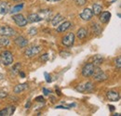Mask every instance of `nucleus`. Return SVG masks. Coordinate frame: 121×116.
Returning a JSON list of instances; mask_svg holds the SVG:
<instances>
[{
	"instance_id": "nucleus-1",
	"label": "nucleus",
	"mask_w": 121,
	"mask_h": 116,
	"mask_svg": "<svg viewBox=\"0 0 121 116\" xmlns=\"http://www.w3.org/2000/svg\"><path fill=\"white\" fill-rule=\"evenodd\" d=\"M0 61L5 66L11 65L12 62H13V55H12V53L10 51H9V50L2 51L1 54H0Z\"/></svg>"
},
{
	"instance_id": "nucleus-2",
	"label": "nucleus",
	"mask_w": 121,
	"mask_h": 116,
	"mask_svg": "<svg viewBox=\"0 0 121 116\" xmlns=\"http://www.w3.org/2000/svg\"><path fill=\"white\" fill-rule=\"evenodd\" d=\"M95 69H96V66L93 63L89 62V63H87L83 67V69H82V75L84 77H91V76H92Z\"/></svg>"
},
{
	"instance_id": "nucleus-3",
	"label": "nucleus",
	"mask_w": 121,
	"mask_h": 116,
	"mask_svg": "<svg viewBox=\"0 0 121 116\" xmlns=\"http://www.w3.org/2000/svg\"><path fill=\"white\" fill-rule=\"evenodd\" d=\"M12 20L19 27H24L27 25V19L22 14H15L12 16Z\"/></svg>"
},
{
	"instance_id": "nucleus-4",
	"label": "nucleus",
	"mask_w": 121,
	"mask_h": 116,
	"mask_svg": "<svg viewBox=\"0 0 121 116\" xmlns=\"http://www.w3.org/2000/svg\"><path fill=\"white\" fill-rule=\"evenodd\" d=\"M92 76H93L94 80H96V81H98V82L105 81L106 79L108 78L107 74H106L104 71H102L101 69H99V68H97V67H96V69H95L93 74H92Z\"/></svg>"
},
{
	"instance_id": "nucleus-5",
	"label": "nucleus",
	"mask_w": 121,
	"mask_h": 116,
	"mask_svg": "<svg viewBox=\"0 0 121 116\" xmlns=\"http://www.w3.org/2000/svg\"><path fill=\"white\" fill-rule=\"evenodd\" d=\"M93 89H94V85L91 82L80 84L76 87V90L78 92H91Z\"/></svg>"
},
{
	"instance_id": "nucleus-6",
	"label": "nucleus",
	"mask_w": 121,
	"mask_h": 116,
	"mask_svg": "<svg viewBox=\"0 0 121 116\" xmlns=\"http://www.w3.org/2000/svg\"><path fill=\"white\" fill-rule=\"evenodd\" d=\"M40 51H41V47H40V46H33L28 47V48L25 50L24 54H25V56H26L27 58H32V57L37 55Z\"/></svg>"
},
{
	"instance_id": "nucleus-7",
	"label": "nucleus",
	"mask_w": 121,
	"mask_h": 116,
	"mask_svg": "<svg viewBox=\"0 0 121 116\" xmlns=\"http://www.w3.org/2000/svg\"><path fill=\"white\" fill-rule=\"evenodd\" d=\"M15 30L9 26H2L0 27V35L1 36H13L15 34Z\"/></svg>"
},
{
	"instance_id": "nucleus-8",
	"label": "nucleus",
	"mask_w": 121,
	"mask_h": 116,
	"mask_svg": "<svg viewBox=\"0 0 121 116\" xmlns=\"http://www.w3.org/2000/svg\"><path fill=\"white\" fill-rule=\"evenodd\" d=\"M75 43V34L73 33H69L66 36H64L62 38V44L66 46V47H70L72 46Z\"/></svg>"
},
{
	"instance_id": "nucleus-9",
	"label": "nucleus",
	"mask_w": 121,
	"mask_h": 116,
	"mask_svg": "<svg viewBox=\"0 0 121 116\" xmlns=\"http://www.w3.org/2000/svg\"><path fill=\"white\" fill-rule=\"evenodd\" d=\"M92 17H93L92 10H91V8H84L83 11L80 13V18H81L83 21H91V19H92Z\"/></svg>"
},
{
	"instance_id": "nucleus-10",
	"label": "nucleus",
	"mask_w": 121,
	"mask_h": 116,
	"mask_svg": "<svg viewBox=\"0 0 121 116\" xmlns=\"http://www.w3.org/2000/svg\"><path fill=\"white\" fill-rule=\"evenodd\" d=\"M106 98L108 100L110 101H118L120 99V96H119V93L117 92V91H114V90H110L106 93Z\"/></svg>"
},
{
	"instance_id": "nucleus-11",
	"label": "nucleus",
	"mask_w": 121,
	"mask_h": 116,
	"mask_svg": "<svg viewBox=\"0 0 121 116\" xmlns=\"http://www.w3.org/2000/svg\"><path fill=\"white\" fill-rule=\"evenodd\" d=\"M14 42H15L16 46H19V47H21V48L25 47L28 45V40L25 37H23V36H18L15 40H14Z\"/></svg>"
},
{
	"instance_id": "nucleus-12",
	"label": "nucleus",
	"mask_w": 121,
	"mask_h": 116,
	"mask_svg": "<svg viewBox=\"0 0 121 116\" xmlns=\"http://www.w3.org/2000/svg\"><path fill=\"white\" fill-rule=\"evenodd\" d=\"M15 112L14 106H8L6 109L0 111V116H11Z\"/></svg>"
},
{
	"instance_id": "nucleus-13",
	"label": "nucleus",
	"mask_w": 121,
	"mask_h": 116,
	"mask_svg": "<svg viewBox=\"0 0 121 116\" xmlns=\"http://www.w3.org/2000/svg\"><path fill=\"white\" fill-rule=\"evenodd\" d=\"M43 18L40 16V15L36 14V13H32L27 17V21L31 22V23H34V22H38L40 21H42Z\"/></svg>"
},
{
	"instance_id": "nucleus-14",
	"label": "nucleus",
	"mask_w": 121,
	"mask_h": 116,
	"mask_svg": "<svg viewBox=\"0 0 121 116\" xmlns=\"http://www.w3.org/2000/svg\"><path fill=\"white\" fill-rule=\"evenodd\" d=\"M99 15H100L99 19H100V21H101L102 23H107V22L110 21V19H111V13L108 12V11L101 12Z\"/></svg>"
},
{
	"instance_id": "nucleus-15",
	"label": "nucleus",
	"mask_w": 121,
	"mask_h": 116,
	"mask_svg": "<svg viewBox=\"0 0 121 116\" xmlns=\"http://www.w3.org/2000/svg\"><path fill=\"white\" fill-rule=\"evenodd\" d=\"M70 27H71V22L70 21H64V22H62L61 24H60L57 27V32L58 33H64L65 31H67Z\"/></svg>"
},
{
	"instance_id": "nucleus-16",
	"label": "nucleus",
	"mask_w": 121,
	"mask_h": 116,
	"mask_svg": "<svg viewBox=\"0 0 121 116\" xmlns=\"http://www.w3.org/2000/svg\"><path fill=\"white\" fill-rule=\"evenodd\" d=\"M76 36L80 40L85 39L88 36V30L85 29V28H80V29L77 31V33H76Z\"/></svg>"
},
{
	"instance_id": "nucleus-17",
	"label": "nucleus",
	"mask_w": 121,
	"mask_h": 116,
	"mask_svg": "<svg viewBox=\"0 0 121 116\" xmlns=\"http://www.w3.org/2000/svg\"><path fill=\"white\" fill-rule=\"evenodd\" d=\"M27 88H28V85L26 83H24V84H19V85H17L14 87V93L20 94V93H22V91H24Z\"/></svg>"
},
{
	"instance_id": "nucleus-18",
	"label": "nucleus",
	"mask_w": 121,
	"mask_h": 116,
	"mask_svg": "<svg viewBox=\"0 0 121 116\" xmlns=\"http://www.w3.org/2000/svg\"><path fill=\"white\" fill-rule=\"evenodd\" d=\"M9 11V5L7 2H0V14L5 15Z\"/></svg>"
},
{
	"instance_id": "nucleus-19",
	"label": "nucleus",
	"mask_w": 121,
	"mask_h": 116,
	"mask_svg": "<svg viewBox=\"0 0 121 116\" xmlns=\"http://www.w3.org/2000/svg\"><path fill=\"white\" fill-rule=\"evenodd\" d=\"M63 21V17H62V15L57 14L53 19H52V21H51V24H52L53 26H57V25L60 24V21Z\"/></svg>"
},
{
	"instance_id": "nucleus-20",
	"label": "nucleus",
	"mask_w": 121,
	"mask_h": 116,
	"mask_svg": "<svg viewBox=\"0 0 121 116\" xmlns=\"http://www.w3.org/2000/svg\"><path fill=\"white\" fill-rule=\"evenodd\" d=\"M103 61H104L103 57H101L100 55H96V56L92 57V62L91 63H93L96 67H98V66H100L103 63Z\"/></svg>"
},
{
	"instance_id": "nucleus-21",
	"label": "nucleus",
	"mask_w": 121,
	"mask_h": 116,
	"mask_svg": "<svg viewBox=\"0 0 121 116\" xmlns=\"http://www.w3.org/2000/svg\"><path fill=\"white\" fill-rule=\"evenodd\" d=\"M102 10H103V8H102L101 5L94 4L92 6V13H93V15H99L102 12Z\"/></svg>"
},
{
	"instance_id": "nucleus-22",
	"label": "nucleus",
	"mask_w": 121,
	"mask_h": 116,
	"mask_svg": "<svg viewBox=\"0 0 121 116\" xmlns=\"http://www.w3.org/2000/svg\"><path fill=\"white\" fill-rule=\"evenodd\" d=\"M9 45V39L7 36H2L0 38V46H7Z\"/></svg>"
},
{
	"instance_id": "nucleus-23",
	"label": "nucleus",
	"mask_w": 121,
	"mask_h": 116,
	"mask_svg": "<svg viewBox=\"0 0 121 116\" xmlns=\"http://www.w3.org/2000/svg\"><path fill=\"white\" fill-rule=\"evenodd\" d=\"M91 28H92V31H93L96 34H100V33H102V29H101V27H100V25H99L98 23H93V24L91 25Z\"/></svg>"
},
{
	"instance_id": "nucleus-24",
	"label": "nucleus",
	"mask_w": 121,
	"mask_h": 116,
	"mask_svg": "<svg viewBox=\"0 0 121 116\" xmlns=\"http://www.w3.org/2000/svg\"><path fill=\"white\" fill-rule=\"evenodd\" d=\"M20 69H21V63H16L11 69V73L13 75H17L20 73Z\"/></svg>"
},
{
	"instance_id": "nucleus-25",
	"label": "nucleus",
	"mask_w": 121,
	"mask_h": 116,
	"mask_svg": "<svg viewBox=\"0 0 121 116\" xmlns=\"http://www.w3.org/2000/svg\"><path fill=\"white\" fill-rule=\"evenodd\" d=\"M23 8V4H21V5H17L15 6L11 10H9V12L12 14V13H16V12H19V11H21L22 9Z\"/></svg>"
},
{
	"instance_id": "nucleus-26",
	"label": "nucleus",
	"mask_w": 121,
	"mask_h": 116,
	"mask_svg": "<svg viewBox=\"0 0 121 116\" xmlns=\"http://www.w3.org/2000/svg\"><path fill=\"white\" fill-rule=\"evenodd\" d=\"M115 65H116V67H117L118 70L121 69V58L120 57H117V58L115 59Z\"/></svg>"
},
{
	"instance_id": "nucleus-27",
	"label": "nucleus",
	"mask_w": 121,
	"mask_h": 116,
	"mask_svg": "<svg viewBox=\"0 0 121 116\" xmlns=\"http://www.w3.org/2000/svg\"><path fill=\"white\" fill-rule=\"evenodd\" d=\"M74 1H75V3H76V5L79 6V7H82V6L86 5V3H87L86 0H74Z\"/></svg>"
},
{
	"instance_id": "nucleus-28",
	"label": "nucleus",
	"mask_w": 121,
	"mask_h": 116,
	"mask_svg": "<svg viewBox=\"0 0 121 116\" xmlns=\"http://www.w3.org/2000/svg\"><path fill=\"white\" fill-rule=\"evenodd\" d=\"M44 75H45L46 82H47V83H50V82H51V77H50V75H49V73H44Z\"/></svg>"
},
{
	"instance_id": "nucleus-29",
	"label": "nucleus",
	"mask_w": 121,
	"mask_h": 116,
	"mask_svg": "<svg viewBox=\"0 0 121 116\" xmlns=\"http://www.w3.org/2000/svg\"><path fill=\"white\" fill-rule=\"evenodd\" d=\"M36 33H37V30H36V28H31L30 30H29V34L30 35H35V34H36Z\"/></svg>"
},
{
	"instance_id": "nucleus-30",
	"label": "nucleus",
	"mask_w": 121,
	"mask_h": 116,
	"mask_svg": "<svg viewBox=\"0 0 121 116\" xmlns=\"http://www.w3.org/2000/svg\"><path fill=\"white\" fill-rule=\"evenodd\" d=\"M8 97V93L6 91H0V99H5Z\"/></svg>"
},
{
	"instance_id": "nucleus-31",
	"label": "nucleus",
	"mask_w": 121,
	"mask_h": 116,
	"mask_svg": "<svg viewBox=\"0 0 121 116\" xmlns=\"http://www.w3.org/2000/svg\"><path fill=\"white\" fill-rule=\"evenodd\" d=\"M48 59V54H44V55H42V57H41V60L42 61H47Z\"/></svg>"
},
{
	"instance_id": "nucleus-32",
	"label": "nucleus",
	"mask_w": 121,
	"mask_h": 116,
	"mask_svg": "<svg viewBox=\"0 0 121 116\" xmlns=\"http://www.w3.org/2000/svg\"><path fill=\"white\" fill-rule=\"evenodd\" d=\"M35 100L38 102H44V98H43L42 96H39V97H37V98L35 99Z\"/></svg>"
},
{
	"instance_id": "nucleus-33",
	"label": "nucleus",
	"mask_w": 121,
	"mask_h": 116,
	"mask_svg": "<svg viewBox=\"0 0 121 116\" xmlns=\"http://www.w3.org/2000/svg\"><path fill=\"white\" fill-rule=\"evenodd\" d=\"M43 92H44V95H46V96H48L49 93H50V90H48V89H47V88H43Z\"/></svg>"
},
{
	"instance_id": "nucleus-34",
	"label": "nucleus",
	"mask_w": 121,
	"mask_h": 116,
	"mask_svg": "<svg viewBox=\"0 0 121 116\" xmlns=\"http://www.w3.org/2000/svg\"><path fill=\"white\" fill-rule=\"evenodd\" d=\"M56 109H66V110H69L70 107H64V106H57Z\"/></svg>"
},
{
	"instance_id": "nucleus-35",
	"label": "nucleus",
	"mask_w": 121,
	"mask_h": 116,
	"mask_svg": "<svg viewBox=\"0 0 121 116\" xmlns=\"http://www.w3.org/2000/svg\"><path fill=\"white\" fill-rule=\"evenodd\" d=\"M108 107H109V109H110V111H111V112H113V111L115 110V107H114L113 105H109Z\"/></svg>"
},
{
	"instance_id": "nucleus-36",
	"label": "nucleus",
	"mask_w": 121,
	"mask_h": 116,
	"mask_svg": "<svg viewBox=\"0 0 121 116\" xmlns=\"http://www.w3.org/2000/svg\"><path fill=\"white\" fill-rule=\"evenodd\" d=\"M30 105H31V102L28 101V103H26V105H25V108L26 109H29L30 108Z\"/></svg>"
},
{
	"instance_id": "nucleus-37",
	"label": "nucleus",
	"mask_w": 121,
	"mask_h": 116,
	"mask_svg": "<svg viewBox=\"0 0 121 116\" xmlns=\"http://www.w3.org/2000/svg\"><path fill=\"white\" fill-rule=\"evenodd\" d=\"M19 74H20V75H21L22 78H23V77H25V74H24V73H22V72H20V73H19Z\"/></svg>"
},
{
	"instance_id": "nucleus-38",
	"label": "nucleus",
	"mask_w": 121,
	"mask_h": 116,
	"mask_svg": "<svg viewBox=\"0 0 121 116\" xmlns=\"http://www.w3.org/2000/svg\"><path fill=\"white\" fill-rule=\"evenodd\" d=\"M56 93H58V95H59V96H61V93H60V90H56Z\"/></svg>"
},
{
	"instance_id": "nucleus-39",
	"label": "nucleus",
	"mask_w": 121,
	"mask_h": 116,
	"mask_svg": "<svg viewBox=\"0 0 121 116\" xmlns=\"http://www.w3.org/2000/svg\"><path fill=\"white\" fill-rule=\"evenodd\" d=\"M46 1H49V2H53V1H57V0H46Z\"/></svg>"
},
{
	"instance_id": "nucleus-40",
	"label": "nucleus",
	"mask_w": 121,
	"mask_h": 116,
	"mask_svg": "<svg viewBox=\"0 0 121 116\" xmlns=\"http://www.w3.org/2000/svg\"><path fill=\"white\" fill-rule=\"evenodd\" d=\"M0 62H1V61H0Z\"/></svg>"
}]
</instances>
